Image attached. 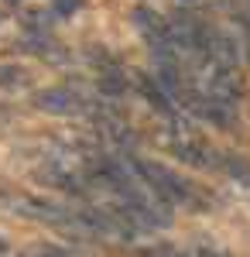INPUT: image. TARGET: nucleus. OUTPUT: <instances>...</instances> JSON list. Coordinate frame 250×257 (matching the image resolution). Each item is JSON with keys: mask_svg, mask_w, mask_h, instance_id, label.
<instances>
[{"mask_svg": "<svg viewBox=\"0 0 250 257\" xmlns=\"http://www.w3.org/2000/svg\"><path fill=\"white\" fill-rule=\"evenodd\" d=\"M127 165H131V172H134L161 202H168V206H185V209H209V196H206L199 185H192L185 175H178V172L158 165V161L134 158V155H127Z\"/></svg>", "mask_w": 250, "mask_h": 257, "instance_id": "obj_1", "label": "nucleus"}, {"mask_svg": "<svg viewBox=\"0 0 250 257\" xmlns=\"http://www.w3.org/2000/svg\"><path fill=\"white\" fill-rule=\"evenodd\" d=\"M219 172H223V175H230L233 182H240V185H250V161L236 158V155L219 151Z\"/></svg>", "mask_w": 250, "mask_h": 257, "instance_id": "obj_2", "label": "nucleus"}, {"mask_svg": "<svg viewBox=\"0 0 250 257\" xmlns=\"http://www.w3.org/2000/svg\"><path fill=\"white\" fill-rule=\"evenodd\" d=\"M31 82L24 65H11V62H0V89H24Z\"/></svg>", "mask_w": 250, "mask_h": 257, "instance_id": "obj_3", "label": "nucleus"}, {"mask_svg": "<svg viewBox=\"0 0 250 257\" xmlns=\"http://www.w3.org/2000/svg\"><path fill=\"white\" fill-rule=\"evenodd\" d=\"M21 24L28 28V35H48V24H52V14H45L41 7H31L21 14Z\"/></svg>", "mask_w": 250, "mask_h": 257, "instance_id": "obj_4", "label": "nucleus"}, {"mask_svg": "<svg viewBox=\"0 0 250 257\" xmlns=\"http://www.w3.org/2000/svg\"><path fill=\"white\" fill-rule=\"evenodd\" d=\"M24 257H72L65 247H55V243H38L31 250H24Z\"/></svg>", "mask_w": 250, "mask_h": 257, "instance_id": "obj_5", "label": "nucleus"}, {"mask_svg": "<svg viewBox=\"0 0 250 257\" xmlns=\"http://www.w3.org/2000/svg\"><path fill=\"white\" fill-rule=\"evenodd\" d=\"M79 7H82V0H52V11L58 18H72Z\"/></svg>", "mask_w": 250, "mask_h": 257, "instance_id": "obj_6", "label": "nucleus"}, {"mask_svg": "<svg viewBox=\"0 0 250 257\" xmlns=\"http://www.w3.org/2000/svg\"><path fill=\"white\" fill-rule=\"evenodd\" d=\"M240 59L250 65V24H240Z\"/></svg>", "mask_w": 250, "mask_h": 257, "instance_id": "obj_7", "label": "nucleus"}, {"mask_svg": "<svg viewBox=\"0 0 250 257\" xmlns=\"http://www.w3.org/2000/svg\"><path fill=\"white\" fill-rule=\"evenodd\" d=\"M189 257H233V254L219 250V247H192V250H189Z\"/></svg>", "mask_w": 250, "mask_h": 257, "instance_id": "obj_8", "label": "nucleus"}, {"mask_svg": "<svg viewBox=\"0 0 250 257\" xmlns=\"http://www.w3.org/2000/svg\"><path fill=\"white\" fill-rule=\"evenodd\" d=\"M7 117H11V113H7V106H0V123H4Z\"/></svg>", "mask_w": 250, "mask_h": 257, "instance_id": "obj_9", "label": "nucleus"}, {"mask_svg": "<svg viewBox=\"0 0 250 257\" xmlns=\"http://www.w3.org/2000/svg\"><path fill=\"white\" fill-rule=\"evenodd\" d=\"M4 254H7V240L0 237V257H4Z\"/></svg>", "mask_w": 250, "mask_h": 257, "instance_id": "obj_10", "label": "nucleus"}, {"mask_svg": "<svg viewBox=\"0 0 250 257\" xmlns=\"http://www.w3.org/2000/svg\"><path fill=\"white\" fill-rule=\"evenodd\" d=\"M4 4H18V0H4Z\"/></svg>", "mask_w": 250, "mask_h": 257, "instance_id": "obj_11", "label": "nucleus"}]
</instances>
